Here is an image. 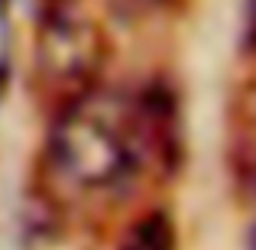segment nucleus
I'll return each instance as SVG.
<instances>
[{"mask_svg":"<svg viewBox=\"0 0 256 250\" xmlns=\"http://www.w3.org/2000/svg\"><path fill=\"white\" fill-rule=\"evenodd\" d=\"M46 163L75 192L98 195L120 188L143 166L133 101L104 88L62 101L46 137Z\"/></svg>","mask_w":256,"mask_h":250,"instance_id":"nucleus-1","label":"nucleus"},{"mask_svg":"<svg viewBox=\"0 0 256 250\" xmlns=\"http://www.w3.org/2000/svg\"><path fill=\"white\" fill-rule=\"evenodd\" d=\"M253 250H256V231H253Z\"/></svg>","mask_w":256,"mask_h":250,"instance_id":"nucleus-6","label":"nucleus"},{"mask_svg":"<svg viewBox=\"0 0 256 250\" xmlns=\"http://www.w3.org/2000/svg\"><path fill=\"white\" fill-rule=\"evenodd\" d=\"M107 62V36L91 17L52 10L36 39V72L62 101L98 88Z\"/></svg>","mask_w":256,"mask_h":250,"instance_id":"nucleus-2","label":"nucleus"},{"mask_svg":"<svg viewBox=\"0 0 256 250\" xmlns=\"http://www.w3.org/2000/svg\"><path fill=\"white\" fill-rule=\"evenodd\" d=\"M120 250H175V227L166 211H146L130 224Z\"/></svg>","mask_w":256,"mask_h":250,"instance_id":"nucleus-3","label":"nucleus"},{"mask_svg":"<svg viewBox=\"0 0 256 250\" xmlns=\"http://www.w3.org/2000/svg\"><path fill=\"white\" fill-rule=\"evenodd\" d=\"M244 39L246 49L256 56V0H246V17H244Z\"/></svg>","mask_w":256,"mask_h":250,"instance_id":"nucleus-5","label":"nucleus"},{"mask_svg":"<svg viewBox=\"0 0 256 250\" xmlns=\"http://www.w3.org/2000/svg\"><path fill=\"white\" fill-rule=\"evenodd\" d=\"M230 172H234V185L240 195L256 201V133H250L246 140H240L230 153Z\"/></svg>","mask_w":256,"mask_h":250,"instance_id":"nucleus-4","label":"nucleus"}]
</instances>
